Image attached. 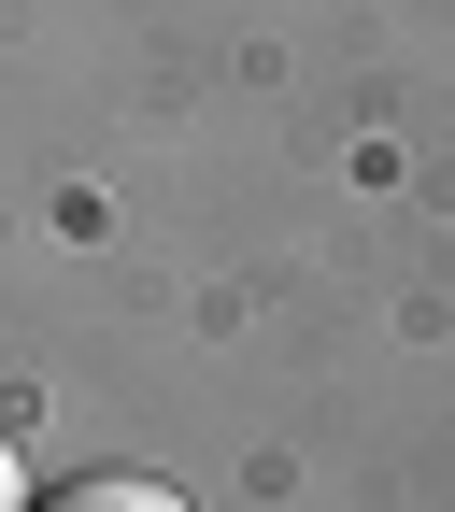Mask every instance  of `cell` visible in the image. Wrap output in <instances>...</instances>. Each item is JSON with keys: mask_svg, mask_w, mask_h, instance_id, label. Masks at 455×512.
Here are the masks:
<instances>
[{"mask_svg": "<svg viewBox=\"0 0 455 512\" xmlns=\"http://www.w3.org/2000/svg\"><path fill=\"white\" fill-rule=\"evenodd\" d=\"M57 512H171V484H143V470H114V484H57Z\"/></svg>", "mask_w": 455, "mask_h": 512, "instance_id": "obj_1", "label": "cell"}, {"mask_svg": "<svg viewBox=\"0 0 455 512\" xmlns=\"http://www.w3.org/2000/svg\"><path fill=\"white\" fill-rule=\"evenodd\" d=\"M0 498H29V484H15V456H0Z\"/></svg>", "mask_w": 455, "mask_h": 512, "instance_id": "obj_2", "label": "cell"}]
</instances>
